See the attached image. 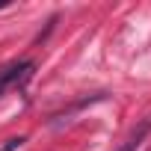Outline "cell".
<instances>
[{
	"label": "cell",
	"instance_id": "1",
	"mask_svg": "<svg viewBox=\"0 0 151 151\" xmlns=\"http://www.w3.org/2000/svg\"><path fill=\"white\" fill-rule=\"evenodd\" d=\"M36 71V62H15V65H9V68H3L0 71V95L6 92V86H18V83H24L30 74Z\"/></svg>",
	"mask_w": 151,
	"mask_h": 151
},
{
	"label": "cell",
	"instance_id": "3",
	"mask_svg": "<svg viewBox=\"0 0 151 151\" xmlns=\"http://www.w3.org/2000/svg\"><path fill=\"white\" fill-rule=\"evenodd\" d=\"M24 142H27L24 136H12V139H6L3 145H0V151H18V148H21Z\"/></svg>",
	"mask_w": 151,
	"mask_h": 151
},
{
	"label": "cell",
	"instance_id": "2",
	"mask_svg": "<svg viewBox=\"0 0 151 151\" xmlns=\"http://www.w3.org/2000/svg\"><path fill=\"white\" fill-rule=\"evenodd\" d=\"M148 130H151V119H145V122H142V124H139V127L127 136V142H124V145H119L116 151H136V148L142 145V139L148 136Z\"/></svg>",
	"mask_w": 151,
	"mask_h": 151
}]
</instances>
